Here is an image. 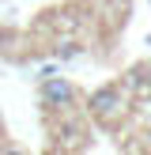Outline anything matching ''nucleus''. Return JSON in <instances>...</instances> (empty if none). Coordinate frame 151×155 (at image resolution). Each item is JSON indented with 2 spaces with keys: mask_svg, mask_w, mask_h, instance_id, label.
<instances>
[{
  "mask_svg": "<svg viewBox=\"0 0 151 155\" xmlns=\"http://www.w3.org/2000/svg\"><path fill=\"white\" fill-rule=\"evenodd\" d=\"M42 102L49 106V110H76V102H79V91H76V83H72V80L49 76V80H42Z\"/></svg>",
  "mask_w": 151,
  "mask_h": 155,
  "instance_id": "1",
  "label": "nucleus"
},
{
  "mask_svg": "<svg viewBox=\"0 0 151 155\" xmlns=\"http://www.w3.org/2000/svg\"><path fill=\"white\" fill-rule=\"evenodd\" d=\"M91 114H95L102 125L117 121L121 114H125V98H121V87H98L95 95H91Z\"/></svg>",
  "mask_w": 151,
  "mask_h": 155,
  "instance_id": "2",
  "label": "nucleus"
},
{
  "mask_svg": "<svg viewBox=\"0 0 151 155\" xmlns=\"http://www.w3.org/2000/svg\"><path fill=\"white\" fill-rule=\"evenodd\" d=\"M143 148H147V151H151V133H147V140H143Z\"/></svg>",
  "mask_w": 151,
  "mask_h": 155,
  "instance_id": "3",
  "label": "nucleus"
}]
</instances>
